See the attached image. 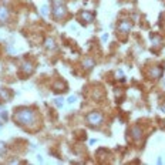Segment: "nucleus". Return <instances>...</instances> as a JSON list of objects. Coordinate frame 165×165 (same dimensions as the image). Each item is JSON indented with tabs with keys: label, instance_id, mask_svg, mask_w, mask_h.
<instances>
[{
	"label": "nucleus",
	"instance_id": "obj_3",
	"mask_svg": "<svg viewBox=\"0 0 165 165\" xmlns=\"http://www.w3.org/2000/svg\"><path fill=\"white\" fill-rule=\"evenodd\" d=\"M103 120H104V117H103V114L98 113V111H93V113H90V114L87 115V123L90 124L91 127L101 125V124H103Z\"/></svg>",
	"mask_w": 165,
	"mask_h": 165
},
{
	"label": "nucleus",
	"instance_id": "obj_7",
	"mask_svg": "<svg viewBox=\"0 0 165 165\" xmlns=\"http://www.w3.org/2000/svg\"><path fill=\"white\" fill-rule=\"evenodd\" d=\"M80 20H82V23H91L94 20V13L84 10V11L80 13Z\"/></svg>",
	"mask_w": 165,
	"mask_h": 165
},
{
	"label": "nucleus",
	"instance_id": "obj_12",
	"mask_svg": "<svg viewBox=\"0 0 165 165\" xmlns=\"http://www.w3.org/2000/svg\"><path fill=\"white\" fill-rule=\"evenodd\" d=\"M152 41H154V46H157V47H160L161 46V39L157 36V37H152Z\"/></svg>",
	"mask_w": 165,
	"mask_h": 165
},
{
	"label": "nucleus",
	"instance_id": "obj_1",
	"mask_svg": "<svg viewBox=\"0 0 165 165\" xmlns=\"http://www.w3.org/2000/svg\"><path fill=\"white\" fill-rule=\"evenodd\" d=\"M37 121V114L34 110H30V108H20V110H16L14 113V123L17 125H32Z\"/></svg>",
	"mask_w": 165,
	"mask_h": 165
},
{
	"label": "nucleus",
	"instance_id": "obj_14",
	"mask_svg": "<svg viewBox=\"0 0 165 165\" xmlns=\"http://www.w3.org/2000/svg\"><path fill=\"white\" fill-rule=\"evenodd\" d=\"M76 100H77V97H76V95H70V97L67 98V103H68V104H73Z\"/></svg>",
	"mask_w": 165,
	"mask_h": 165
},
{
	"label": "nucleus",
	"instance_id": "obj_5",
	"mask_svg": "<svg viewBox=\"0 0 165 165\" xmlns=\"http://www.w3.org/2000/svg\"><path fill=\"white\" fill-rule=\"evenodd\" d=\"M132 27V23L129 20H121L120 24H118V32L120 33H128Z\"/></svg>",
	"mask_w": 165,
	"mask_h": 165
},
{
	"label": "nucleus",
	"instance_id": "obj_6",
	"mask_svg": "<svg viewBox=\"0 0 165 165\" xmlns=\"http://www.w3.org/2000/svg\"><path fill=\"white\" fill-rule=\"evenodd\" d=\"M129 132H131V137H132L135 141H140V140L142 138V135H144V132H142V129H141L140 127H132Z\"/></svg>",
	"mask_w": 165,
	"mask_h": 165
},
{
	"label": "nucleus",
	"instance_id": "obj_16",
	"mask_svg": "<svg viewBox=\"0 0 165 165\" xmlns=\"http://www.w3.org/2000/svg\"><path fill=\"white\" fill-rule=\"evenodd\" d=\"M0 115H1V118H4V120L7 118V113H4V111H1V113H0Z\"/></svg>",
	"mask_w": 165,
	"mask_h": 165
},
{
	"label": "nucleus",
	"instance_id": "obj_19",
	"mask_svg": "<svg viewBox=\"0 0 165 165\" xmlns=\"http://www.w3.org/2000/svg\"><path fill=\"white\" fill-rule=\"evenodd\" d=\"M0 128H1V123H0Z\"/></svg>",
	"mask_w": 165,
	"mask_h": 165
},
{
	"label": "nucleus",
	"instance_id": "obj_20",
	"mask_svg": "<svg viewBox=\"0 0 165 165\" xmlns=\"http://www.w3.org/2000/svg\"><path fill=\"white\" fill-rule=\"evenodd\" d=\"M164 84H165V81H164Z\"/></svg>",
	"mask_w": 165,
	"mask_h": 165
},
{
	"label": "nucleus",
	"instance_id": "obj_15",
	"mask_svg": "<svg viewBox=\"0 0 165 165\" xmlns=\"http://www.w3.org/2000/svg\"><path fill=\"white\" fill-rule=\"evenodd\" d=\"M56 105H57V107H61V105H63V98H57V100H56Z\"/></svg>",
	"mask_w": 165,
	"mask_h": 165
},
{
	"label": "nucleus",
	"instance_id": "obj_17",
	"mask_svg": "<svg viewBox=\"0 0 165 165\" xmlns=\"http://www.w3.org/2000/svg\"><path fill=\"white\" fill-rule=\"evenodd\" d=\"M3 150H4V145H3V142H0V154L3 152Z\"/></svg>",
	"mask_w": 165,
	"mask_h": 165
},
{
	"label": "nucleus",
	"instance_id": "obj_11",
	"mask_svg": "<svg viewBox=\"0 0 165 165\" xmlns=\"http://www.w3.org/2000/svg\"><path fill=\"white\" fill-rule=\"evenodd\" d=\"M44 47L48 48V50H56V43H54L53 39H47L46 43H44Z\"/></svg>",
	"mask_w": 165,
	"mask_h": 165
},
{
	"label": "nucleus",
	"instance_id": "obj_8",
	"mask_svg": "<svg viewBox=\"0 0 165 165\" xmlns=\"http://www.w3.org/2000/svg\"><path fill=\"white\" fill-rule=\"evenodd\" d=\"M20 68H21V71H24L26 74H30V73H32V71L34 70L33 64H32V63H29V61H27V63H23Z\"/></svg>",
	"mask_w": 165,
	"mask_h": 165
},
{
	"label": "nucleus",
	"instance_id": "obj_10",
	"mask_svg": "<svg viewBox=\"0 0 165 165\" xmlns=\"http://www.w3.org/2000/svg\"><path fill=\"white\" fill-rule=\"evenodd\" d=\"M7 17H9V11H7V9H6V7H0V23L6 21Z\"/></svg>",
	"mask_w": 165,
	"mask_h": 165
},
{
	"label": "nucleus",
	"instance_id": "obj_2",
	"mask_svg": "<svg viewBox=\"0 0 165 165\" xmlns=\"http://www.w3.org/2000/svg\"><path fill=\"white\" fill-rule=\"evenodd\" d=\"M51 13H53V17H54L57 21H60V20L66 16V13H67L66 6H64V1H63V0H53Z\"/></svg>",
	"mask_w": 165,
	"mask_h": 165
},
{
	"label": "nucleus",
	"instance_id": "obj_13",
	"mask_svg": "<svg viewBox=\"0 0 165 165\" xmlns=\"http://www.w3.org/2000/svg\"><path fill=\"white\" fill-rule=\"evenodd\" d=\"M40 11H41V14H43V16H47V14H48V7H47V6L44 4V6L41 7Z\"/></svg>",
	"mask_w": 165,
	"mask_h": 165
},
{
	"label": "nucleus",
	"instance_id": "obj_9",
	"mask_svg": "<svg viewBox=\"0 0 165 165\" xmlns=\"http://www.w3.org/2000/svg\"><path fill=\"white\" fill-rule=\"evenodd\" d=\"M94 66H95V63H94V60H91V58H85V60L82 61V67H84L85 70H91Z\"/></svg>",
	"mask_w": 165,
	"mask_h": 165
},
{
	"label": "nucleus",
	"instance_id": "obj_4",
	"mask_svg": "<svg viewBox=\"0 0 165 165\" xmlns=\"http://www.w3.org/2000/svg\"><path fill=\"white\" fill-rule=\"evenodd\" d=\"M162 73H164V68L161 66H155L148 71V76L151 78H160V77H162Z\"/></svg>",
	"mask_w": 165,
	"mask_h": 165
},
{
	"label": "nucleus",
	"instance_id": "obj_18",
	"mask_svg": "<svg viewBox=\"0 0 165 165\" xmlns=\"http://www.w3.org/2000/svg\"><path fill=\"white\" fill-rule=\"evenodd\" d=\"M101 39H103V41H105L107 39H108V34H103V37H101Z\"/></svg>",
	"mask_w": 165,
	"mask_h": 165
}]
</instances>
